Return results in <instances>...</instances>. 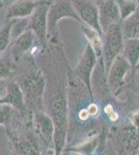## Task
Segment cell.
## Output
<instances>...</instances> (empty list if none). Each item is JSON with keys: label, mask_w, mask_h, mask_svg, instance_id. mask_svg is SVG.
I'll return each mask as SVG.
<instances>
[{"label": "cell", "mask_w": 139, "mask_h": 155, "mask_svg": "<svg viewBox=\"0 0 139 155\" xmlns=\"http://www.w3.org/2000/svg\"><path fill=\"white\" fill-rule=\"evenodd\" d=\"M103 35H104V41H102V61L107 74L113 61L122 54L123 37L120 24L111 25L105 30Z\"/></svg>", "instance_id": "cell-1"}, {"label": "cell", "mask_w": 139, "mask_h": 155, "mask_svg": "<svg viewBox=\"0 0 139 155\" xmlns=\"http://www.w3.org/2000/svg\"><path fill=\"white\" fill-rule=\"evenodd\" d=\"M64 18H70L75 21H80L79 17H78L77 12H75L74 7H73L72 1H65V0H61V1H54L50 4L49 11H48L47 16V27H48V34L53 35L54 32L56 31L57 24L60 20Z\"/></svg>", "instance_id": "cell-2"}, {"label": "cell", "mask_w": 139, "mask_h": 155, "mask_svg": "<svg viewBox=\"0 0 139 155\" xmlns=\"http://www.w3.org/2000/svg\"><path fill=\"white\" fill-rule=\"evenodd\" d=\"M52 2L40 1L39 5L28 18V27L27 30H30L34 36L41 42L43 47L46 46L48 37V27H47V16L49 6Z\"/></svg>", "instance_id": "cell-3"}, {"label": "cell", "mask_w": 139, "mask_h": 155, "mask_svg": "<svg viewBox=\"0 0 139 155\" xmlns=\"http://www.w3.org/2000/svg\"><path fill=\"white\" fill-rule=\"evenodd\" d=\"M72 4L82 25L89 27L90 29L95 30L98 34L102 36L103 31L101 29L100 21H99V11L95 2L77 0V1H72Z\"/></svg>", "instance_id": "cell-4"}, {"label": "cell", "mask_w": 139, "mask_h": 155, "mask_svg": "<svg viewBox=\"0 0 139 155\" xmlns=\"http://www.w3.org/2000/svg\"><path fill=\"white\" fill-rule=\"evenodd\" d=\"M97 56H96L93 50L90 48V46L87 44L84 52L80 57L77 65L75 67V74L82 81V83L85 85L88 92L90 94V97H92V71L95 69L96 63H97Z\"/></svg>", "instance_id": "cell-5"}, {"label": "cell", "mask_w": 139, "mask_h": 155, "mask_svg": "<svg viewBox=\"0 0 139 155\" xmlns=\"http://www.w3.org/2000/svg\"><path fill=\"white\" fill-rule=\"evenodd\" d=\"M130 69V64L122 55H120L111 64L109 71L107 72V82L113 94H117L120 92Z\"/></svg>", "instance_id": "cell-6"}, {"label": "cell", "mask_w": 139, "mask_h": 155, "mask_svg": "<svg viewBox=\"0 0 139 155\" xmlns=\"http://www.w3.org/2000/svg\"><path fill=\"white\" fill-rule=\"evenodd\" d=\"M95 4L99 11V21L103 33L108 27L113 24H120V12L113 0H104V1H95Z\"/></svg>", "instance_id": "cell-7"}, {"label": "cell", "mask_w": 139, "mask_h": 155, "mask_svg": "<svg viewBox=\"0 0 139 155\" xmlns=\"http://www.w3.org/2000/svg\"><path fill=\"white\" fill-rule=\"evenodd\" d=\"M39 2L40 1H31V0L15 1L7 8L5 19L7 22L18 19H28L39 5Z\"/></svg>", "instance_id": "cell-8"}, {"label": "cell", "mask_w": 139, "mask_h": 155, "mask_svg": "<svg viewBox=\"0 0 139 155\" xmlns=\"http://www.w3.org/2000/svg\"><path fill=\"white\" fill-rule=\"evenodd\" d=\"M0 104H6L19 110L25 109V97L21 86L16 82H11L6 85L5 93L0 99Z\"/></svg>", "instance_id": "cell-9"}, {"label": "cell", "mask_w": 139, "mask_h": 155, "mask_svg": "<svg viewBox=\"0 0 139 155\" xmlns=\"http://www.w3.org/2000/svg\"><path fill=\"white\" fill-rule=\"evenodd\" d=\"M21 89H25V92L32 97H41L45 90V78L42 72L39 71L30 74L24 80Z\"/></svg>", "instance_id": "cell-10"}, {"label": "cell", "mask_w": 139, "mask_h": 155, "mask_svg": "<svg viewBox=\"0 0 139 155\" xmlns=\"http://www.w3.org/2000/svg\"><path fill=\"white\" fill-rule=\"evenodd\" d=\"M34 34L30 30H26L18 38L12 42V53L16 59H20L31 49L34 41Z\"/></svg>", "instance_id": "cell-11"}, {"label": "cell", "mask_w": 139, "mask_h": 155, "mask_svg": "<svg viewBox=\"0 0 139 155\" xmlns=\"http://www.w3.org/2000/svg\"><path fill=\"white\" fill-rule=\"evenodd\" d=\"M120 29L123 39H139V4L137 9L120 23Z\"/></svg>", "instance_id": "cell-12"}, {"label": "cell", "mask_w": 139, "mask_h": 155, "mask_svg": "<svg viewBox=\"0 0 139 155\" xmlns=\"http://www.w3.org/2000/svg\"><path fill=\"white\" fill-rule=\"evenodd\" d=\"M120 142L129 153L136 152L139 149V130L134 127H126L120 134Z\"/></svg>", "instance_id": "cell-13"}, {"label": "cell", "mask_w": 139, "mask_h": 155, "mask_svg": "<svg viewBox=\"0 0 139 155\" xmlns=\"http://www.w3.org/2000/svg\"><path fill=\"white\" fill-rule=\"evenodd\" d=\"M120 55L127 60L131 68L135 69L139 61V39H123Z\"/></svg>", "instance_id": "cell-14"}, {"label": "cell", "mask_w": 139, "mask_h": 155, "mask_svg": "<svg viewBox=\"0 0 139 155\" xmlns=\"http://www.w3.org/2000/svg\"><path fill=\"white\" fill-rule=\"evenodd\" d=\"M35 123L40 132L44 137L45 141L48 143H52L54 137V124L51 117L46 114L39 113L35 115Z\"/></svg>", "instance_id": "cell-15"}, {"label": "cell", "mask_w": 139, "mask_h": 155, "mask_svg": "<svg viewBox=\"0 0 139 155\" xmlns=\"http://www.w3.org/2000/svg\"><path fill=\"white\" fill-rule=\"evenodd\" d=\"M81 31L83 32L84 36L86 37V41H88V45H89L90 48L93 50L97 58L102 60L103 42H102V37H101V35L98 34L95 30L90 29L89 27L85 26V25H82L81 26Z\"/></svg>", "instance_id": "cell-16"}, {"label": "cell", "mask_w": 139, "mask_h": 155, "mask_svg": "<svg viewBox=\"0 0 139 155\" xmlns=\"http://www.w3.org/2000/svg\"><path fill=\"white\" fill-rule=\"evenodd\" d=\"M97 147H98V137H92V139L88 140V141L78 145V146L67 149V151L73 152V153H78L80 155H92L95 153Z\"/></svg>", "instance_id": "cell-17"}, {"label": "cell", "mask_w": 139, "mask_h": 155, "mask_svg": "<svg viewBox=\"0 0 139 155\" xmlns=\"http://www.w3.org/2000/svg\"><path fill=\"white\" fill-rule=\"evenodd\" d=\"M116 4L120 12V23L129 18L138 7L137 1H133V0H118L116 1Z\"/></svg>", "instance_id": "cell-18"}, {"label": "cell", "mask_w": 139, "mask_h": 155, "mask_svg": "<svg viewBox=\"0 0 139 155\" xmlns=\"http://www.w3.org/2000/svg\"><path fill=\"white\" fill-rule=\"evenodd\" d=\"M11 26V41H15L21 34H23L28 27V19H18L12 20ZM11 41V42H12Z\"/></svg>", "instance_id": "cell-19"}, {"label": "cell", "mask_w": 139, "mask_h": 155, "mask_svg": "<svg viewBox=\"0 0 139 155\" xmlns=\"http://www.w3.org/2000/svg\"><path fill=\"white\" fill-rule=\"evenodd\" d=\"M11 26L12 22L9 21L4 26L0 27V54L4 52L11 42Z\"/></svg>", "instance_id": "cell-20"}, {"label": "cell", "mask_w": 139, "mask_h": 155, "mask_svg": "<svg viewBox=\"0 0 139 155\" xmlns=\"http://www.w3.org/2000/svg\"><path fill=\"white\" fill-rule=\"evenodd\" d=\"M12 74V67L11 63L6 59L0 57V80L7 79Z\"/></svg>", "instance_id": "cell-21"}, {"label": "cell", "mask_w": 139, "mask_h": 155, "mask_svg": "<svg viewBox=\"0 0 139 155\" xmlns=\"http://www.w3.org/2000/svg\"><path fill=\"white\" fill-rule=\"evenodd\" d=\"M12 107L0 104V124H7L12 118Z\"/></svg>", "instance_id": "cell-22"}, {"label": "cell", "mask_w": 139, "mask_h": 155, "mask_svg": "<svg viewBox=\"0 0 139 155\" xmlns=\"http://www.w3.org/2000/svg\"><path fill=\"white\" fill-rule=\"evenodd\" d=\"M104 112L108 115V117L110 118L111 121H116L118 119V114L113 110V107L111 104H108V106L105 107Z\"/></svg>", "instance_id": "cell-23"}, {"label": "cell", "mask_w": 139, "mask_h": 155, "mask_svg": "<svg viewBox=\"0 0 139 155\" xmlns=\"http://www.w3.org/2000/svg\"><path fill=\"white\" fill-rule=\"evenodd\" d=\"M130 120L131 123H132V127L139 130V112H135V113L131 115Z\"/></svg>", "instance_id": "cell-24"}, {"label": "cell", "mask_w": 139, "mask_h": 155, "mask_svg": "<svg viewBox=\"0 0 139 155\" xmlns=\"http://www.w3.org/2000/svg\"><path fill=\"white\" fill-rule=\"evenodd\" d=\"M88 115H89V117H92V116H97L98 113H99V107L97 106L96 104H90L89 106L87 107L86 109Z\"/></svg>", "instance_id": "cell-25"}, {"label": "cell", "mask_w": 139, "mask_h": 155, "mask_svg": "<svg viewBox=\"0 0 139 155\" xmlns=\"http://www.w3.org/2000/svg\"><path fill=\"white\" fill-rule=\"evenodd\" d=\"M88 117H89V115H88L86 109H83L79 112V118L81 120H86Z\"/></svg>", "instance_id": "cell-26"}, {"label": "cell", "mask_w": 139, "mask_h": 155, "mask_svg": "<svg viewBox=\"0 0 139 155\" xmlns=\"http://www.w3.org/2000/svg\"><path fill=\"white\" fill-rule=\"evenodd\" d=\"M5 87L6 86H4L3 82L0 80V99L2 98V96H3L4 93H5Z\"/></svg>", "instance_id": "cell-27"}, {"label": "cell", "mask_w": 139, "mask_h": 155, "mask_svg": "<svg viewBox=\"0 0 139 155\" xmlns=\"http://www.w3.org/2000/svg\"><path fill=\"white\" fill-rule=\"evenodd\" d=\"M136 71H139V61H138V64H137V66H136Z\"/></svg>", "instance_id": "cell-28"}, {"label": "cell", "mask_w": 139, "mask_h": 155, "mask_svg": "<svg viewBox=\"0 0 139 155\" xmlns=\"http://www.w3.org/2000/svg\"><path fill=\"white\" fill-rule=\"evenodd\" d=\"M138 85H139V78H138Z\"/></svg>", "instance_id": "cell-29"}]
</instances>
